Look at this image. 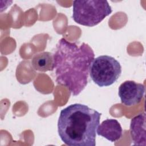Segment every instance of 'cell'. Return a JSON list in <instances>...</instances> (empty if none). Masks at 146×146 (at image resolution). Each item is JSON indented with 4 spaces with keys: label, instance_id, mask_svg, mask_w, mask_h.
<instances>
[{
    "label": "cell",
    "instance_id": "cell-1",
    "mask_svg": "<svg viewBox=\"0 0 146 146\" xmlns=\"http://www.w3.org/2000/svg\"><path fill=\"white\" fill-rule=\"evenodd\" d=\"M95 54L85 43L79 45L61 38L54 54L55 81L78 95L88 83L90 68Z\"/></svg>",
    "mask_w": 146,
    "mask_h": 146
},
{
    "label": "cell",
    "instance_id": "cell-2",
    "mask_svg": "<svg viewBox=\"0 0 146 146\" xmlns=\"http://www.w3.org/2000/svg\"><path fill=\"white\" fill-rule=\"evenodd\" d=\"M101 115L98 111L80 103L62 109L58 121L60 139L70 146H95Z\"/></svg>",
    "mask_w": 146,
    "mask_h": 146
},
{
    "label": "cell",
    "instance_id": "cell-3",
    "mask_svg": "<svg viewBox=\"0 0 146 146\" xmlns=\"http://www.w3.org/2000/svg\"><path fill=\"white\" fill-rule=\"evenodd\" d=\"M112 12L107 1L82 0L73 1L72 18L81 25L93 27Z\"/></svg>",
    "mask_w": 146,
    "mask_h": 146
},
{
    "label": "cell",
    "instance_id": "cell-4",
    "mask_svg": "<svg viewBox=\"0 0 146 146\" xmlns=\"http://www.w3.org/2000/svg\"><path fill=\"white\" fill-rule=\"evenodd\" d=\"M121 74L120 63L109 55H100L94 58L90 66V77L100 87L112 85L119 78Z\"/></svg>",
    "mask_w": 146,
    "mask_h": 146
},
{
    "label": "cell",
    "instance_id": "cell-5",
    "mask_svg": "<svg viewBox=\"0 0 146 146\" xmlns=\"http://www.w3.org/2000/svg\"><path fill=\"white\" fill-rule=\"evenodd\" d=\"M144 94V86L133 80L124 82L118 89V95L121 102L127 106L139 104L143 99Z\"/></svg>",
    "mask_w": 146,
    "mask_h": 146
},
{
    "label": "cell",
    "instance_id": "cell-6",
    "mask_svg": "<svg viewBox=\"0 0 146 146\" xmlns=\"http://www.w3.org/2000/svg\"><path fill=\"white\" fill-rule=\"evenodd\" d=\"M96 133L111 142H115L122 137L123 129L117 120L108 119L98 125Z\"/></svg>",
    "mask_w": 146,
    "mask_h": 146
},
{
    "label": "cell",
    "instance_id": "cell-7",
    "mask_svg": "<svg viewBox=\"0 0 146 146\" xmlns=\"http://www.w3.org/2000/svg\"><path fill=\"white\" fill-rule=\"evenodd\" d=\"M130 135L133 144L145 145V114L139 113L131 119Z\"/></svg>",
    "mask_w": 146,
    "mask_h": 146
},
{
    "label": "cell",
    "instance_id": "cell-8",
    "mask_svg": "<svg viewBox=\"0 0 146 146\" xmlns=\"http://www.w3.org/2000/svg\"><path fill=\"white\" fill-rule=\"evenodd\" d=\"M33 68L38 71L46 72L54 69V54L50 52H42L35 54L32 58Z\"/></svg>",
    "mask_w": 146,
    "mask_h": 146
}]
</instances>
